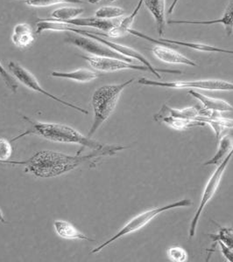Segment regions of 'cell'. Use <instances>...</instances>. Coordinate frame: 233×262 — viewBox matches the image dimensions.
I'll return each instance as SVG.
<instances>
[{
  "label": "cell",
  "mask_w": 233,
  "mask_h": 262,
  "mask_svg": "<svg viewBox=\"0 0 233 262\" xmlns=\"http://www.w3.org/2000/svg\"><path fill=\"white\" fill-rule=\"evenodd\" d=\"M12 143L5 138H0V161L8 160L12 156Z\"/></svg>",
  "instance_id": "f546056e"
},
{
  "label": "cell",
  "mask_w": 233,
  "mask_h": 262,
  "mask_svg": "<svg viewBox=\"0 0 233 262\" xmlns=\"http://www.w3.org/2000/svg\"><path fill=\"white\" fill-rule=\"evenodd\" d=\"M134 81V78H132L124 83L105 85L94 92L91 98L94 117L90 131L87 135L88 137H92L96 131L101 128V126L109 119L116 108L123 91Z\"/></svg>",
  "instance_id": "3957f363"
},
{
  "label": "cell",
  "mask_w": 233,
  "mask_h": 262,
  "mask_svg": "<svg viewBox=\"0 0 233 262\" xmlns=\"http://www.w3.org/2000/svg\"><path fill=\"white\" fill-rule=\"evenodd\" d=\"M54 231L57 235L65 239H79L86 242H95V239L88 237L83 232L78 231L75 226L68 221L57 220L54 222Z\"/></svg>",
  "instance_id": "d6986e66"
},
{
  "label": "cell",
  "mask_w": 233,
  "mask_h": 262,
  "mask_svg": "<svg viewBox=\"0 0 233 262\" xmlns=\"http://www.w3.org/2000/svg\"><path fill=\"white\" fill-rule=\"evenodd\" d=\"M188 93L195 99L200 101L201 104L203 105V108L206 111L218 112V113L233 111L232 106L228 101H224V100L209 97V96H205L198 91H195L194 90H189Z\"/></svg>",
  "instance_id": "9a60e30c"
},
{
  "label": "cell",
  "mask_w": 233,
  "mask_h": 262,
  "mask_svg": "<svg viewBox=\"0 0 233 262\" xmlns=\"http://www.w3.org/2000/svg\"><path fill=\"white\" fill-rule=\"evenodd\" d=\"M84 10L81 7H63L59 8L52 12V17L55 20L66 21L73 18H78L84 13Z\"/></svg>",
  "instance_id": "d4e9b609"
},
{
  "label": "cell",
  "mask_w": 233,
  "mask_h": 262,
  "mask_svg": "<svg viewBox=\"0 0 233 262\" xmlns=\"http://www.w3.org/2000/svg\"><path fill=\"white\" fill-rule=\"evenodd\" d=\"M56 30L57 32H69V33H76V34H79V35L86 36V37L95 39L96 41L101 42V43L111 48L112 50L115 51L116 53L122 54L124 56L131 58L132 60H137L138 61L143 63L144 66H146V67H147L150 69V72L152 73V75H156L159 79H162V76L160 75V73H167V74H173V75H181V74H183L179 70H170V69H162L154 68L147 60V58L144 56L143 54L139 53L138 51L135 50L133 48H129V47L121 45V44H118V43H115V42L109 41L107 39L100 38L99 35H96L93 32H89V31H85L84 29H80L78 27L67 24V23H64V22H59L57 24Z\"/></svg>",
  "instance_id": "5b68a950"
},
{
  "label": "cell",
  "mask_w": 233,
  "mask_h": 262,
  "mask_svg": "<svg viewBox=\"0 0 233 262\" xmlns=\"http://www.w3.org/2000/svg\"><path fill=\"white\" fill-rule=\"evenodd\" d=\"M219 147H218V151L216 152L215 155L212 158L205 162L203 165H218L220 164L224 158L227 157L228 154L230 153V150L233 148V141L230 135H226L223 138L220 139Z\"/></svg>",
  "instance_id": "7402d4cb"
},
{
  "label": "cell",
  "mask_w": 233,
  "mask_h": 262,
  "mask_svg": "<svg viewBox=\"0 0 233 262\" xmlns=\"http://www.w3.org/2000/svg\"><path fill=\"white\" fill-rule=\"evenodd\" d=\"M84 0H25V4L32 7H49L61 4L83 5Z\"/></svg>",
  "instance_id": "4316f807"
},
{
  "label": "cell",
  "mask_w": 233,
  "mask_h": 262,
  "mask_svg": "<svg viewBox=\"0 0 233 262\" xmlns=\"http://www.w3.org/2000/svg\"><path fill=\"white\" fill-rule=\"evenodd\" d=\"M167 23L170 25H216L221 24L224 26L225 33L230 37L233 33V0H230L221 18L214 20H168Z\"/></svg>",
  "instance_id": "4fadbf2b"
},
{
  "label": "cell",
  "mask_w": 233,
  "mask_h": 262,
  "mask_svg": "<svg viewBox=\"0 0 233 262\" xmlns=\"http://www.w3.org/2000/svg\"><path fill=\"white\" fill-rule=\"evenodd\" d=\"M157 122L166 124V125L169 126L170 128L179 131L187 130V129L198 127V126L205 125V123L197 121V120L174 118V117H168V116L160 118Z\"/></svg>",
  "instance_id": "603a6c76"
},
{
  "label": "cell",
  "mask_w": 233,
  "mask_h": 262,
  "mask_svg": "<svg viewBox=\"0 0 233 262\" xmlns=\"http://www.w3.org/2000/svg\"><path fill=\"white\" fill-rule=\"evenodd\" d=\"M8 69H9L11 74L14 76L16 80L18 82H21L22 85L27 86V89L33 90L34 92L40 93L43 96H47L48 98L57 101L60 104L64 105L66 107H70L72 110H75L77 112L84 114V115H89V112L83 107H79L77 105L69 102V101H64L63 99L59 98L58 96H54L53 94H50L48 91L44 90L41 86V84H40L38 80L36 79L35 76L18 63L14 62V61H10L9 64H8Z\"/></svg>",
  "instance_id": "ba28073f"
},
{
  "label": "cell",
  "mask_w": 233,
  "mask_h": 262,
  "mask_svg": "<svg viewBox=\"0 0 233 262\" xmlns=\"http://www.w3.org/2000/svg\"><path fill=\"white\" fill-rule=\"evenodd\" d=\"M12 40L17 48H27L34 41V33L30 25L21 23L13 28Z\"/></svg>",
  "instance_id": "ffe728a7"
},
{
  "label": "cell",
  "mask_w": 233,
  "mask_h": 262,
  "mask_svg": "<svg viewBox=\"0 0 233 262\" xmlns=\"http://www.w3.org/2000/svg\"><path fill=\"white\" fill-rule=\"evenodd\" d=\"M23 118L30 124L31 128L25 131L24 133L12 138V142L18 140L27 136H37L54 143L76 144L83 147V149L89 148L93 150H102L106 149L110 145L93 140L91 137L84 136L81 132L70 126L64 125L62 123L37 122L25 116H23Z\"/></svg>",
  "instance_id": "7a4b0ae2"
},
{
  "label": "cell",
  "mask_w": 233,
  "mask_h": 262,
  "mask_svg": "<svg viewBox=\"0 0 233 262\" xmlns=\"http://www.w3.org/2000/svg\"><path fill=\"white\" fill-rule=\"evenodd\" d=\"M167 256L171 261L184 262L188 259V253L183 247L173 246L167 250Z\"/></svg>",
  "instance_id": "f1b7e54d"
},
{
  "label": "cell",
  "mask_w": 233,
  "mask_h": 262,
  "mask_svg": "<svg viewBox=\"0 0 233 262\" xmlns=\"http://www.w3.org/2000/svg\"><path fill=\"white\" fill-rule=\"evenodd\" d=\"M101 0H89V2L90 4H98L99 2H100Z\"/></svg>",
  "instance_id": "836d02e7"
},
{
  "label": "cell",
  "mask_w": 233,
  "mask_h": 262,
  "mask_svg": "<svg viewBox=\"0 0 233 262\" xmlns=\"http://www.w3.org/2000/svg\"><path fill=\"white\" fill-rule=\"evenodd\" d=\"M144 4V0H139L138 5L133 10V12L126 18H123L120 22L118 27L113 28L112 30L110 31L107 33V37H112V38H118L121 36L125 35L128 33V31L132 29V26L134 23L135 18L137 17L138 13L141 11L142 5Z\"/></svg>",
  "instance_id": "44dd1931"
},
{
  "label": "cell",
  "mask_w": 233,
  "mask_h": 262,
  "mask_svg": "<svg viewBox=\"0 0 233 262\" xmlns=\"http://www.w3.org/2000/svg\"><path fill=\"white\" fill-rule=\"evenodd\" d=\"M233 157V148L230 150V153L228 154L227 157L224 158V160L218 164V167L216 168L215 171L212 173V175L209 179V181L207 182L204 191H203V195H202V199H201L200 204L198 207L197 212L195 213L194 217L192 219L191 222H190V227H189V233H188V237L191 238L196 235V232H197V228H198V223L200 221L201 216L203 214V210L206 207L207 204L212 199L216 192L218 191L219 185L221 183L222 179L224 176V171L227 168L228 164L230 163V159Z\"/></svg>",
  "instance_id": "52a82bcc"
},
{
  "label": "cell",
  "mask_w": 233,
  "mask_h": 262,
  "mask_svg": "<svg viewBox=\"0 0 233 262\" xmlns=\"http://www.w3.org/2000/svg\"><path fill=\"white\" fill-rule=\"evenodd\" d=\"M0 77L2 78L4 82L6 83L7 88L9 89L12 93L17 92L18 90V81L16 80L14 76L10 74L9 72L6 71V69L4 68L2 63L0 61Z\"/></svg>",
  "instance_id": "83f0119b"
},
{
  "label": "cell",
  "mask_w": 233,
  "mask_h": 262,
  "mask_svg": "<svg viewBox=\"0 0 233 262\" xmlns=\"http://www.w3.org/2000/svg\"><path fill=\"white\" fill-rule=\"evenodd\" d=\"M192 206V201L190 200H182L177 202L170 203L166 206H160V207H156V208L150 209L146 212H141L140 214L132 217L131 221H129L127 223L121 228V229L116 232L115 235L112 236L111 238H109L108 241L104 242L103 244L99 245V247L94 248L91 253H100L104 248L108 247L111 243L116 242L118 239L125 237V236L133 233V232H138L140 230L142 229L143 227H146L147 224H149L151 221L157 217L158 215L162 214L163 212L173 210V209L181 208V207H188Z\"/></svg>",
  "instance_id": "277c9868"
},
{
  "label": "cell",
  "mask_w": 233,
  "mask_h": 262,
  "mask_svg": "<svg viewBox=\"0 0 233 262\" xmlns=\"http://www.w3.org/2000/svg\"><path fill=\"white\" fill-rule=\"evenodd\" d=\"M217 244L219 245V247L221 248V252L223 253V255H224V258L227 259L228 261L233 262V249L232 248H230V247H227V246H225L224 243H222L221 242H218L216 243V246Z\"/></svg>",
  "instance_id": "4dcf8cb0"
},
{
  "label": "cell",
  "mask_w": 233,
  "mask_h": 262,
  "mask_svg": "<svg viewBox=\"0 0 233 262\" xmlns=\"http://www.w3.org/2000/svg\"><path fill=\"white\" fill-rule=\"evenodd\" d=\"M64 40L69 44L75 46L76 48H81L82 50L85 51L88 54H91L93 56L109 57V58H115V59L125 60L127 62H133V60L131 58L124 56L101 42L96 41L95 39L86 36H80L79 34L70 33L66 36Z\"/></svg>",
  "instance_id": "9c48e42d"
},
{
  "label": "cell",
  "mask_w": 233,
  "mask_h": 262,
  "mask_svg": "<svg viewBox=\"0 0 233 262\" xmlns=\"http://www.w3.org/2000/svg\"><path fill=\"white\" fill-rule=\"evenodd\" d=\"M143 86H159L173 90H200L208 91H233V83L218 79H204L194 81H156L147 78L138 81Z\"/></svg>",
  "instance_id": "8992f818"
},
{
  "label": "cell",
  "mask_w": 233,
  "mask_h": 262,
  "mask_svg": "<svg viewBox=\"0 0 233 262\" xmlns=\"http://www.w3.org/2000/svg\"><path fill=\"white\" fill-rule=\"evenodd\" d=\"M82 58L87 60L90 67L95 70L101 72L120 71V70H138V71L150 72V69L142 65H135L133 63L127 62L125 60L109 58V57L85 56L82 55ZM151 73V72H150Z\"/></svg>",
  "instance_id": "30bf717a"
},
{
  "label": "cell",
  "mask_w": 233,
  "mask_h": 262,
  "mask_svg": "<svg viewBox=\"0 0 233 262\" xmlns=\"http://www.w3.org/2000/svg\"><path fill=\"white\" fill-rule=\"evenodd\" d=\"M121 145H109L102 150H93L88 155H67L61 152L52 150H42L34 153L31 158L26 160H5L0 164L10 165H21L25 168V172L31 173L33 176L41 179H50L61 176L65 173L75 170L84 163H93L95 166L96 161L102 158L116 155L118 152L126 149Z\"/></svg>",
  "instance_id": "6da1fadb"
},
{
  "label": "cell",
  "mask_w": 233,
  "mask_h": 262,
  "mask_svg": "<svg viewBox=\"0 0 233 262\" xmlns=\"http://www.w3.org/2000/svg\"><path fill=\"white\" fill-rule=\"evenodd\" d=\"M179 2V0H173V3L171 4L170 7H169V9L167 11V13L168 14H171V13H173V10L176 8V6H177V3Z\"/></svg>",
  "instance_id": "1f68e13d"
},
{
  "label": "cell",
  "mask_w": 233,
  "mask_h": 262,
  "mask_svg": "<svg viewBox=\"0 0 233 262\" xmlns=\"http://www.w3.org/2000/svg\"><path fill=\"white\" fill-rule=\"evenodd\" d=\"M121 19L116 18V19H102V18H75L69 20L63 21L64 23L71 25L75 27H91V28H96L99 30L103 31L109 33L110 31L112 30L113 28L118 27ZM107 36V34H106Z\"/></svg>",
  "instance_id": "5bb4252c"
},
{
  "label": "cell",
  "mask_w": 233,
  "mask_h": 262,
  "mask_svg": "<svg viewBox=\"0 0 233 262\" xmlns=\"http://www.w3.org/2000/svg\"><path fill=\"white\" fill-rule=\"evenodd\" d=\"M51 76L59 79H65L69 81H76L80 83H87L96 80L100 76L99 73L88 69H80L70 72L54 71Z\"/></svg>",
  "instance_id": "ac0fdd59"
},
{
  "label": "cell",
  "mask_w": 233,
  "mask_h": 262,
  "mask_svg": "<svg viewBox=\"0 0 233 262\" xmlns=\"http://www.w3.org/2000/svg\"><path fill=\"white\" fill-rule=\"evenodd\" d=\"M153 55L162 62L167 64H177V65H187L190 67H197L198 64L188 57L181 54L173 48H168L167 45H156L152 49Z\"/></svg>",
  "instance_id": "7c38bea8"
},
{
  "label": "cell",
  "mask_w": 233,
  "mask_h": 262,
  "mask_svg": "<svg viewBox=\"0 0 233 262\" xmlns=\"http://www.w3.org/2000/svg\"><path fill=\"white\" fill-rule=\"evenodd\" d=\"M128 33L135 36V37H138V38L146 39V40H148L149 42L154 43L156 45H170V44H172V45L190 48L193 50L199 51V52H203V53H218V54L222 53V54H233V50L217 48V47L206 45V44H203V43H199V42L182 41V40H174V39H164V38L156 40L152 37L146 35V34L141 33L139 31L134 30V29H130L128 31Z\"/></svg>",
  "instance_id": "8fae6325"
},
{
  "label": "cell",
  "mask_w": 233,
  "mask_h": 262,
  "mask_svg": "<svg viewBox=\"0 0 233 262\" xmlns=\"http://www.w3.org/2000/svg\"><path fill=\"white\" fill-rule=\"evenodd\" d=\"M110 1H111V2H114V1H115V0H110Z\"/></svg>",
  "instance_id": "e575fe53"
},
{
  "label": "cell",
  "mask_w": 233,
  "mask_h": 262,
  "mask_svg": "<svg viewBox=\"0 0 233 262\" xmlns=\"http://www.w3.org/2000/svg\"><path fill=\"white\" fill-rule=\"evenodd\" d=\"M125 10L118 6H104L95 12V17L102 19H116L125 15Z\"/></svg>",
  "instance_id": "484cf974"
},
{
  "label": "cell",
  "mask_w": 233,
  "mask_h": 262,
  "mask_svg": "<svg viewBox=\"0 0 233 262\" xmlns=\"http://www.w3.org/2000/svg\"><path fill=\"white\" fill-rule=\"evenodd\" d=\"M144 4L154 18L159 36L162 37L164 35L165 27L167 24L165 14L166 0H144Z\"/></svg>",
  "instance_id": "e0dca14e"
},
{
  "label": "cell",
  "mask_w": 233,
  "mask_h": 262,
  "mask_svg": "<svg viewBox=\"0 0 233 262\" xmlns=\"http://www.w3.org/2000/svg\"><path fill=\"white\" fill-rule=\"evenodd\" d=\"M200 107H188L183 110H177L169 107L167 104L162 105V108L156 114L153 118L156 122L162 117H174V118H184V119L197 120L200 116ZM198 121V120H197Z\"/></svg>",
  "instance_id": "2e32d148"
},
{
  "label": "cell",
  "mask_w": 233,
  "mask_h": 262,
  "mask_svg": "<svg viewBox=\"0 0 233 262\" xmlns=\"http://www.w3.org/2000/svg\"><path fill=\"white\" fill-rule=\"evenodd\" d=\"M0 222L6 223V221L5 220V217H4L3 212L1 211V209H0Z\"/></svg>",
  "instance_id": "d6a6232c"
},
{
  "label": "cell",
  "mask_w": 233,
  "mask_h": 262,
  "mask_svg": "<svg viewBox=\"0 0 233 262\" xmlns=\"http://www.w3.org/2000/svg\"><path fill=\"white\" fill-rule=\"evenodd\" d=\"M215 223L216 226L218 227V233H213V234H208L209 238H211L213 243V249L210 252H212L215 248L216 243L218 242H221L224 243L225 246L230 247L233 249V224L232 226L230 227H223L219 226L217 222L213 221Z\"/></svg>",
  "instance_id": "cb8c5ba5"
}]
</instances>
